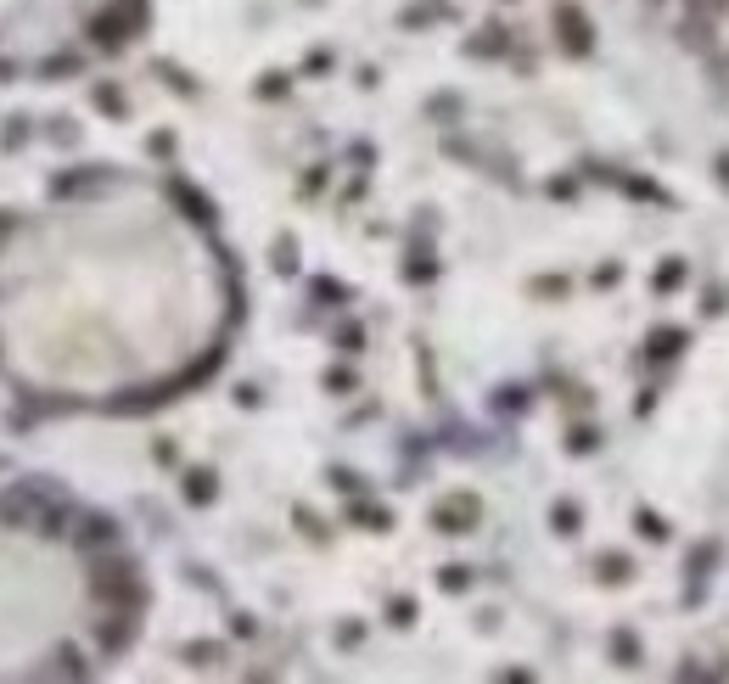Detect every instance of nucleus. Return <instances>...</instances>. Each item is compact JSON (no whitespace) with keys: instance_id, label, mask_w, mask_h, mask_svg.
Masks as SVG:
<instances>
[{"instance_id":"obj_1","label":"nucleus","mask_w":729,"mask_h":684,"mask_svg":"<svg viewBox=\"0 0 729 684\" xmlns=\"http://www.w3.org/2000/svg\"><path fill=\"white\" fill-rule=\"evenodd\" d=\"M40 494H45L40 483L6 488V494H0V522H6V528H34V522H40V516H34V505H40Z\"/></svg>"},{"instance_id":"obj_2","label":"nucleus","mask_w":729,"mask_h":684,"mask_svg":"<svg viewBox=\"0 0 729 684\" xmlns=\"http://www.w3.org/2000/svg\"><path fill=\"white\" fill-rule=\"evenodd\" d=\"M85 34H90V45H101V51H118V45H124V17H118V12H96Z\"/></svg>"},{"instance_id":"obj_3","label":"nucleus","mask_w":729,"mask_h":684,"mask_svg":"<svg viewBox=\"0 0 729 684\" xmlns=\"http://www.w3.org/2000/svg\"><path fill=\"white\" fill-rule=\"evenodd\" d=\"M477 516V499H449V505H438V528L444 533H466Z\"/></svg>"},{"instance_id":"obj_4","label":"nucleus","mask_w":729,"mask_h":684,"mask_svg":"<svg viewBox=\"0 0 729 684\" xmlns=\"http://www.w3.org/2000/svg\"><path fill=\"white\" fill-rule=\"evenodd\" d=\"M96 640H101V651H124V645L135 640V623H129V617H101Z\"/></svg>"},{"instance_id":"obj_5","label":"nucleus","mask_w":729,"mask_h":684,"mask_svg":"<svg viewBox=\"0 0 729 684\" xmlns=\"http://www.w3.org/2000/svg\"><path fill=\"white\" fill-rule=\"evenodd\" d=\"M113 539H118V528L107 522V516H85V528L73 533V544H79V550H101V544H113Z\"/></svg>"},{"instance_id":"obj_6","label":"nucleus","mask_w":729,"mask_h":684,"mask_svg":"<svg viewBox=\"0 0 729 684\" xmlns=\"http://www.w3.org/2000/svg\"><path fill=\"white\" fill-rule=\"evenodd\" d=\"M68 499H62V505H51V511H40V539H51V544H57L62 539V533H68Z\"/></svg>"},{"instance_id":"obj_7","label":"nucleus","mask_w":729,"mask_h":684,"mask_svg":"<svg viewBox=\"0 0 729 684\" xmlns=\"http://www.w3.org/2000/svg\"><path fill=\"white\" fill-rule=\"evenodd\" d=\"M186 494H191V499H214V477H208V471H191Z\"/></svg>"},{"instance_id":"obj_8","label":"nucleus","mask_w":729,"mask_h":684,"mask_svg":"<svg viewBox=\"0 0 729 684\" xmlns=\"http://www.w3.org/2000/svg\"><path fill=\"white\" fill-rule=\"evenodd\" d=\"M23 141H29V118H12V124H6V152H17Z\"/></svg>"},{"instance_id":"obj_9","label":"nucleus","mask_w":729,"mask_h":684,"mask_svg":"<svg viewBox=\"0 0 729 684\" xmlns=\"http://www.w3.org/2000/svg\"><path fill=\"white\" fill-rule=\"evenodd\" d=\"M62 73H79V57H51L45 62V79H62Z\"/></svg>"},{"instance_id":"obj_10","label":"nucleus","mask_w":729,"mask_h":684,"mask_svg":"<svg viewBox=\"0 0 729 684\" xmlns=\"http://www.w3.org/2000/svg\"><path fill=\"white\" fill-rule=\"evenodd\" d=\"M0 79H12V62H0Z\"/></svg>"}]
</instances>
